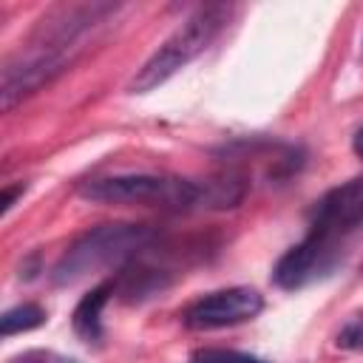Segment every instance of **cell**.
<instances>
[{
    "label": "cell",
    "instance_id": "cell-12",
    "mask_svg": "<svg viewBox=\"0 0 363 363\" xmlns=\"http://www.w3.org/2000/svg\"><path fill=\"white\" fill-rule=\"evenodd\" d=\"M193 363H267V360L233 349H196Z\"/></svg>",
    "mask_w": 363,
    "mask_h": 363
},
{
    "label": "cell",
    "instance_id": "cell-1",
    "mask_svg": "<svg viewBox=\"0 0 363 363\" xmlns=\"http://www.w3.org/2000/svg\"><path fill=\"white\" fill-rule=\"evenodd\" d=\"M156 238L159 230L153 224H99L71 241V247L60 255V261L51 269V284L74 286L94 272L122 267L133 261L139 252L150 250Z\"/></svg>",
    "mask_w": 363,
    "mask_h": 363
},
{
    "label": "cell",
    "instance_id": "cell-7",
    "mask_svg": "<svg viewBox=\"0 0 363 363\" xmlns=\"http://www.w3.org/2000/svg\"><path fill=\"white\" fill-rule=\"evenodd\" d=\"M332 252H335V247H329L323 238L306 233L303 241H298L295 247H289V250L278 258V264L272 267V281H275L281 289H298V286H303V284L323 267V261H326Z\"/></svg>",
    "mask_w": 363,
    "mask_h": 363
},
{
    "label": "cell",
    "instance_id": "cell-11",
    "mask_svg": "<svg viewBox=\"0 0 363 363\" xmlns=\"http://www.w3.org/2000/svg\"><path fill=\"white\" fill-rule=\"evenodd\" d=\"M45 323V309L37 306V303H20V306H11L0 315V335L3 337H11V335H20V332H31L37 326Z\"/></svg>",
    "mask_w": 363,
    "mask_h": 363
},
{
    "label": "cell",
    "instance_id": "cell-15",
    "mask_svg": "<svg viewBox=\"0 0 363 363\" xmlns=\"http://www.w3.org/2000/svg\"><path fill=\"white\" fill-rule=\"evenodd\" d=\"M23 190H26V184L20 182V184H14V187H6L3 190V199H0V213H9L11 210V204H14V199L17 196H23Z\"/></svg>",
    "mask_w": 363,
    "mask_h": 363
},
{
    "label": "cell",
    "instance_id": "cell-9",
    "mask_svg": "<svg viewBox=\"0 0 363 363\" xmlns=\"http://www.w3.org/2000/svg\"><path fill=\"white\" fill-rule=\"evenodd\" d=\"M247 190H250V182L241 170H224L201 182L199 210H233L244 201Z\"/></svg>",
    "mask_w": 363,
    "mask_h": 363
},
{
    "label": "cell",
    "instance_id": "cell-6",
    "mask_svg": "<svg viewBox=\"0 0 363 363\" xmlns=\"http://www.w3.org/2000/svg\"><path fill=\"white\" fill-rule=\"evenodd\" d=\"M360 224H363V176L349 179L318 199L312 210L309 233L323 238L329 247H337V241H343Z\"/></svg>",
    "mask_w": 363,
    "mask_h": 363
},
{
    "label": "cell",
    "instance_id": "cell-3",
    "mask_svg": "<svg viewBox=\"0 0 363 363\" xmlns=\"http://www.w3.org/2000/svg\"><path fill=\"white\" fill-rule=\"evenodd\" d=\"M79 196L96 204H119V207L199 210L201 182L162 176V173H119V176L85 182L79 187Z\"/></svg>",
    "mask_w": 363,
    "mask_h": 363
},
{
    "label": "cell",
    "instance_id": "cell-8",
    "mask_svg": "<svg viewBox=\"0 0 363 363\" xmlns=\"http://www.w3.org/2000/svg\"><path fill=\"white\" fill-rule=\"evenodd\" d=\"M116 292V281H105L99 286H94L88 295H82V301L77 303L74 315H71V326L77 332V337L88 346H96L105 335L102 329V309L111 301V295Z\"/></svg>",
    "mask_w": 363,
    "mask_h": 363
},
{
    "label": "cell",
    "instance_id": "cell-16",
    "mask_svg": "<svg viewBox=\"0 0 363 363\" xmlns=\"http://www.w3.org/2000/svg\"><path fill=\"white\" fill-rule=\"evenodd\" d=\"M352 150L363 159V125H360V128L354 130V136H352Z\"/></svg>",
    "mask_w": 363,
    "mask_h": 363
},
{
    "label": "cell",
    "instance_id": "cell-14",
    "mask_svg": "<svg viewBox=\"0 0 363 363\" xmlns=\"http://www.w3.org/2000/svg\"><path fill=\"white\" fill-rule=\"evenodd\" d=\"M340 349H363V318H354L349 320L340 332H337V340H335Z\"/></svg>",
    "mask_w": 363,
    "mask_h": 363
},
{
    "label": "cell",
    "instance_id": "cell-5",
    "mask_svg": "<svg viewBox=\"0 0 363 363\" xmlns=\"http://www.w3.org/2000/svg\"><path fill=\"white\" fill-rule=\"evenodd\" d=\"M261 309H264V298H261L258 289H252V286H227V289H216V292L193 301L184 309L182 320H184L187 329L210 332V329L247 323Z\"/></svg>",
    "mask_w": 363,
    "mask_h": 363
},
{
    "label": "cell",
    "instance_id": "cell-2",
    "mask_svg": "<svg viewBox=\"0 0 363 363\" xmlns=\"http://www.w3.org/2000/svg\"><path fill=\"white\" fill-rule=\"evenodd\" d=\"M233 14V6L227 3H207L199 6L147 60L145 65L130 77L128 91L130 94H147L156 91L162 82H167L173 74H179L184 65H190L199 54L210 48V43L221 34Z\"/></svg>",
    "mask_w": 363,
    "mask_h": 363
},
{
    "label": "cell",
    "instance_id": "cell-10",
    "mask_svg": "<svg viewBox=\"0 0 363 363\" xmlns=\"http://www.w3.org/2000/svg\"><path fill=\"white\" fill-rule=\"evenodd\" d=\"M136 261V258H133ZM164 286H170V269L164 267H150L145 261H136L133 267H125L122 269V278L116 281V289L125 301L136 303V301H145V298H153L159 295Z\"/></svg>",
    "mask_w": 363,
    "mask_h": 363
},
{
    "label": "cell",
    "instance_id": "cell-13",
    "mask_svg": "<svg viewBox=\"0 0 363 363\" xmlns=\"http://www.w3.org/2000/svg\"><path fill=\"white\" fill-rule=\"evenodd\" d=\"M9 363H79V360L65 357V354L51 352V349H28L23 354H14Z\"/></svg>",
    "mask_w": 363,
    "mask_h": 363
},
{
    "label": "cell",
    "instance_id": "cell-4",
    "mask_svg": "<svg viewBox=\"0 0 363 363\" xmlns=\"http://www.w3.org/2000/svg\"><path fill=\"white\" fill-rule=\"evenodd\" d=\"M71 60L74 57L65 51L34 45V43L20 48L11 60H6V65L0 71V105H3V111H11L17 102L37 94L51 79H57L71 65Z\"/></svg>",
    "mask_w": 363,
    "mask_h": 363
}]
</instances>
